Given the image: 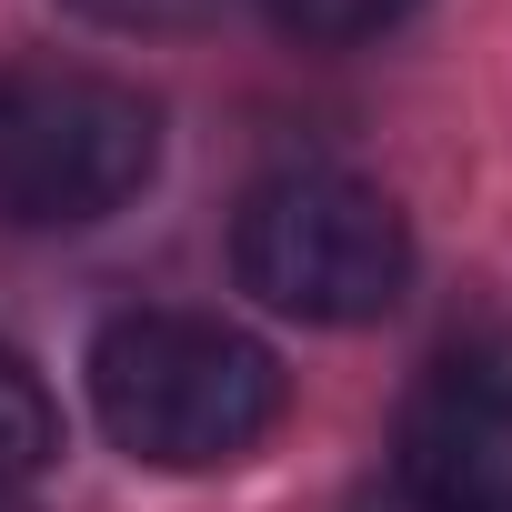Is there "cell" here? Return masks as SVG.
<instances>
[{
	"label": "cell",
	"instance_id": "cell-1",
	"mask_svg": "<svg viewBox=\"0 0 512 512\" xmlns=\"http://www.w3.org/2000/svg\"><path fill=\"white\" fill-rule=\"evenodd\" d=\"M292 382L221 312H111L91 332V412L151 472H221L262 452Z\"/></svg>",
	"mask_w": 512,
	"mask_h": 512
},
{
	"label": "cell",
	"instance_id": "cell-2",
	"mask_svg": "<svg viewBox=\"0 0 512 512\" xmlns=\"http://www.w3.org/2000/svg\"><path fill=\"white\" fill-rule=\"evenodd\" d=\"M231 272H241L251 302L282 312V322L352 332V322H382L402 302L412 231H402L392 191H372L362 171L302 161V171H272V181L241 191V211H231Z\"/></svg>",
	"mask_w": 512,
	"mask_h": 512
},
{
	"label": "cell",
	"instance_id": "cell-3",
	"mask_svg": "<svg viewBox=\"0 0 512 512\" xmlns=\"http://www.w3.org/2000/svg\"><path fill=\"white\" fill-rule=\"evenodd\" d=\"M161 171V111L111 71H0V231H81L141 201Z\"/></svg>",
	"mask_w": 512,
	"mask_h": 512
},
{
	"label": "cell",
	"instance_id": "cell-4",
	"mask_svg": "<svg viewBox=\"0 0 512 512\" xmlns=\"http://www.w3.org/2000/svg\"><path fill=\"white\" fill-rule=\"evenodd\" d=\"M412 512H512V342L442 352L402 402Z\"/></svg>",
	"mask_w": 512,
	"mask_h": 512
},
{
	"label": "cell",
	"instance_id": "cell-5",
	"mask_svg": "<svg viewBox=\"0 0 512 512\" xmlns=\"http://www.w3.org/2000/svg\"><path fill=\"white\" fill-rule=\"evenodd\" d=\"M51 462H61V412H51L41 372L0 342V482H31Z\"/></svg>",
	"mask_w": 512,
	"mask_h": 512
},
{
	"label": "cell",
	"instance_id": "cell-6",
	"mask_svg": "<svg viewBox=\"0 0 512 512\" xmlns=\"http://www.w3.org/2000/svg\"><path fill=\"white\" fill-rule=\"evenodd\" d=\"M262 11L292 31V41H372V31H392L402 11H412V0H262Z\"/></svg>",
	"mask_w": 512,
	"mask_h": 512
},
{
	"label": "cell",
	"instance_id": "cell-7",
	"mask_svg": "<svg viewBox=\"0 0 512 512\" xmlns=\"http://www.w3.org/2000/svg\"><path fill=\"white\" fill-rule=\"evenodd\" d=\"M71 11H91V21H111V31H181V21L211 11V0H71Z\"/></svg>",
	"mask_w": 512,
	"mask_h": 512
},
{
	"label": "cell",
	"instance_id": "cell-8",
	"mask_svg": "<svg viewBox=\"0 0 512 512\" xmlns=\"http://www.w3.org/2000/svg\"><path fill=\"white\" fill-rule=\"evenodd\" d=\"M0 512H31V502H21V482H0Z\"/></svg>",
	"mask_w": 512,
	"mask_h": 512
}]
</instances>
